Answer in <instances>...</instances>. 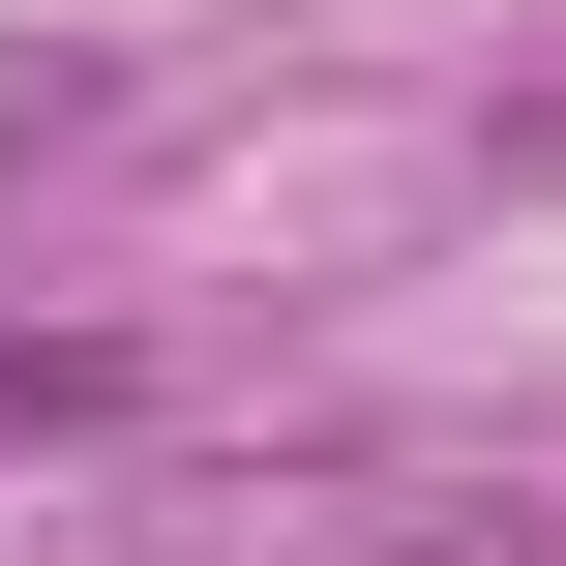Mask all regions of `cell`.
<instances>
[{"label": "cell", "instance_id": "6da1fadb", "mask_svg": "<svg viewBox=\"0 0 566 566\" xmlns=\"http://www.w3.org/2000/svg\"><path fill=\"white\" fill-rule=\"evenodd\" d=\"M119 418H149V358H119V328H30V298H0V448H119Z\"/></svg>", "mask_w": 566, "mask_h": 566}, {"label": "cell", "instance_id": "7a4b0ae2", "mask_svg": "<svg viewBox=\"0 0 566 566\" xmlns=\"http://www.w3.org/2000/svg\"><path fill=\"white\" fill-rule=\"evenodd\" d=\"M478 149H507V209H566V60L507 90V119H478Z\"/></svg>", "mask_w": 566, "mask_h": 566}, {"label": "cell", "instance_id": "3957f363", "mask_svg": "<svg viewBox=\"0 0 566 566\" xmlns=\"http://www.w3.org/2000/svg\"><path fill=\"white\" fill-rule=\"evenodd\" d=\"M388 566H537V537H388Z\"/></svg>", "mask_w": 566, "mask_h": 566}]
</instances>
